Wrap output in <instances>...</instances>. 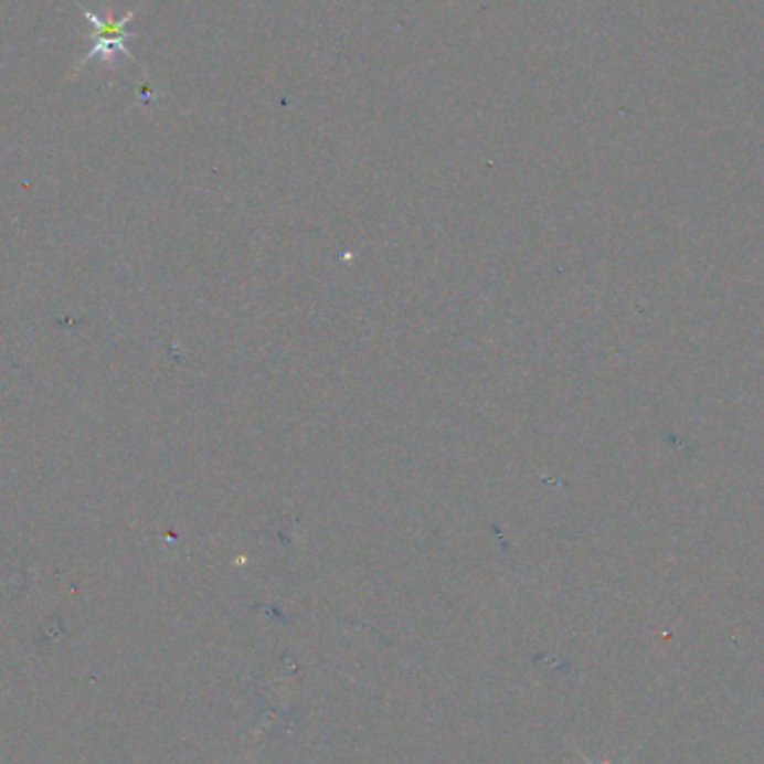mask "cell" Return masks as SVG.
<instances>
[{
	"mask_svg": "<svg viewBox=\"0 0 764 764\" xmlns=\"http://www.w3.org/2000/svg\"><path fill=\"white\" fill-rule=\"evenodd\" d=\"M74 3H76V0H74ZM78 6V3H76ZM78 10L83 12V17H85V21H89L94 28H97V43H94V47L85 54V59L78 63V70L87 63V61H94V59H102L106 65H113L115 63V59L117 56H128V59H132V54L128 52V47H126V41L132 36V34H128L126 32V25L135 19V10L132 12H128L126 17H121V19H113V17H106V19H102V17H97V14H92V12H87L83 6H78ZM135 61V59H132ZM137 63V61H135Z\"/></svg>",
	"mask_w": 764,
	"mask_h": 764,
	"instance_id": "cell-1",
	"label": "cell"
},
{
	"mask_svg": "<svg viewBox=\"0 0 764 764\" xmlns=\"http://www.w3.org/2000/svg\"><path fill=\"white\" fill-rule=\"evenodd\" d=\"M577 751H580V749H577ZM580 755H582V760H584L586 764H613V762H593V760H591L586 753H582V751H580ZM628 760H630V755L626 757V762H628ZM626 762H624V764H626Z\"/></svg>",
	"mask_w": 764,
	"mask_h": 764,
	"instance_id": "cell-2",
	"label": "cell"
}]
</instances>
